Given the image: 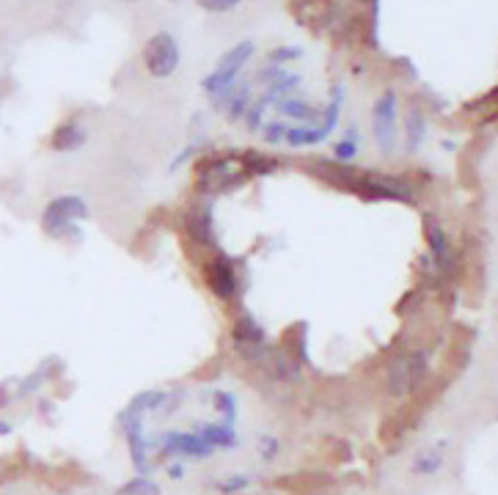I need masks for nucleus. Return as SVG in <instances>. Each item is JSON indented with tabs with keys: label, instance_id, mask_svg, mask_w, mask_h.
Masks as SVG:
<instances>
[{
	"label": "nucleus",
	"instance_id": "5",
	"mask_svg": "<svg viewBox=\"0 0 498 495\" xmlns=\"http://www.w3.org/2000/svg\"><path fill=\"white\" fill-rule=\"evenodd\" d=\"M198 193H221L226 182H243L245 171H235V160L229 157H201L193 168Z\"/></svg>",
	"mask_w": 498,
	"mask_h": 495
},
{
	"label": "nucleus",
	"instance_id": "15",
	"mask_svg": "<svg viewBox=\"0 0 498 495\" xmlns=\"http://www.w3.org/2000/svg\"><path fill=\"white\" fill-rule=\"evenodd\" d=\"M240 166L245 171V176H264L270 171H275V157H267V155H259V152H243L240 155Z\"/></svg>",
	"mask_w": 498,
	"mask_h": 495
},
{
	"label": "nucleus",
	"instance_id": "8",
	"mask_svg": "<svg viewBox=\"0 0 498 495\" xmlns=\"http://www.w3.org/2000/svg\"><path fill=\"white\" fill-rule=\"evenodd\" d=\"M254 55V44L251 42H240L237 47H232L224 58H221V63H218V69L212 72L206 81H204V89L209 91V94H224L229 86H232V81L237 78V72L245 66V61Z\"/></svg>",
	"mask_w": 498,
	"mask_h": 495
},
{
	"label": "nucleus",
	"instance_id": "4",
	"mask_svg": "<svg viewBox=\"0 0 498 495\" xmlns=\"http://www.w3.org/2000/svg\"><path fill=\"white\" fill-rule=\"evenodd\" d=\"M89 215V206L83 198L78 195H61V198H53L44 209L42 215V229L47 237H55L61 240L63 234H69V229H72L78 221H83Z\"/></svg>",
	"mask_w": 498,
	"mask_h": 495
},
{
	"label": "nucleus",
	"instance_id": "21",
	"mask_svg": "<svg viewBox=\"0 0 498 495\" xmlns=\"http://www.w3.org/2000/svg\"><path fill=\"white\" fill-rule=\"evenodd\" d=\"M23 473V468L14 460H0V484H6L12 479H17Z\"/></svg>",
	"mask_w": 498,
	"mask_h": 495
},
{
	"label": "nucleus",
	"instance_id": "13",
	"mask_svg": "<svg viewBox=\"0 0 498 495\" xmlns=\"http://www.w3.org/2000/svg\"><path fill=\"white\" fill-rule=\"evenodd\" d=\"M278 487H290V492H317L325 490L330 484V479L325 473H298V476H283L275 481Z\"/></svg>",
	"mask_w": 498,
	"mask_h": 495
},
{
	"label": "nucleus",
	"instance_id": "17",
	"mask_svg": "<svg viewBox=\"0 0 498 495\" xmlns=\"http://www.w3.org/2000/svg\"><path fill=\"white\" fill-rule=\"evenodd\" d=\"M333 155H336L339 163H350L355 155H359V132H355V127H350L347 135L333 147Z\"/></svg>",
	"mask_w": 498,
	"mask_h": 495
},
{
	"label": "nucleus",
	"instance_id": "3",
	"mask_svg": "<svg viewBox=\"0 0 498 495\" xmlns=\"http://www.w3.org/2000/svg\"><path fill=\"white\" fill-rule=\"evenodd\" d=\"M201 278L204 287L218 300H235L240 292V272L235 262L224 253H201Z\"/></svg>",
	"mask_w": 498,
	"mask_h": 495
},
{
	"label": "nucleus",
	"instance_id": "20",
	"mask_svg": "<svg viewBox=\"0 0 498 495\" xmlns=\"http://www.w3.org/2000/svg\"><path fill=\"white\" fill-rule=\"evenodd\" d=\"M204 438L209 443H218V446H232L235 443V435L226 430V427H206L204 430Z\"/></svg>",
	"mask_w": 498,
	"mask_h": 495
},
{
	"label": "nucleus",
	"instance_id": "7",
	"mask_svg": "<svg viewBox=\"0 0 498 495\" xmlns=\"http://www.w3.org/2000/svg\"><path fill=\"white\" fill-rule=\"evenodd\" d=\"M397 94L383 91L372 108V132H375V144L383 155H391L397 147Z\"/></svg>",
	"mask_w": 498,
	"mask_h": 495
},
{
	"label": "nucleus",
	"instance_id": "16",
	"mask_svg": "<svg viewBox=\"0 0 498 495\" xmlns=\"http://www.w3.org/2000/svg\"><path fill=\"white\" fill-rule=\"evenodd\" d=\"M405 132H407V149H418V147H421V140H424V132H426L424 113L410 110V113H407V119H405Z\"/></svg>",
	"mask_w": 498,
	"mask_h": 495
},
{
	"label": "nucleus",
	"instance_id": "18",
	"mask_svg": "<svg viewBox=\"0 0 498 495\" xmlns=\"http://www.w3.org/2000/svg\"><path fill=\"white\" fill-rule=\"evenodd\" d=\"M119 495H160V490H158V484L155 481H149V479H132V481H127L121 490H119Z\"/></svg>",
	"mask_w": 498,
	"mask_h": 495
},
{
	"label": "nucleus",
	"instance_id": "23",
	"mask_svg": "<svg viewBox=\"0 0 498 495\" xmlns=\"http://www.w3.org/2000/svg\"><path fill=\"white\" fill-rule=\"evenodd\" d=\"M248 484V479L245 476H237V479H229V481H224L221 487H224V492H235V490H243Z\"/></svg>",
	"mask_w": 498,
	"mask_h": 495
},
{
	"label": "nucleus",
	"instance_id": "10",
	"mask_svg": "<svg viewBox=\"0 0 498 495\" xmlns=\"http://www.w3.org/2000/svg\"><path fill=\"white\" fill-rule=\"evenodd\" d=\"M446 452H449V446L444 441L418 449L413 454V460H410V473L413 476H436V473H441L444 465H446Z\"/></svg>",
	"mask_w": 498,
	"mask_h": 495
},
{
	"label": "nucleus",
	"instance_id": "14",
	"mask_svg": "<svg viewBox=\"0 0 498 495\" xmlns=\"http://www.w3.org/2000/svg\"><path fill=\"white\" fill-rule=\"evenodd\" d=\"M232 338L240 344V347H259L264 341V330L248 317L243 314L235 325H232Z\"/></svg>",
	"mask_w": 498,
	"mask_h": 495
},
{
	"label": "nucleus",
	"instance_id": "2",
	"mask_svg": "<svg viewBox=\"0 0 498 495\" xmlns=\"http://www.w3.org/2000/svg\"><path fill=\"white\" fill-rule=\"evenodd\" d=\"M347 193H355L367 201H413V190L402 176H388V174H375V171H359L352 168L350 179L344 182Z\"/></svg>",
	"mask_w": 498,
	"mask_h": 495
},
{
	"label": "nucleus",
	"instance_id": "12",
	"mask_svg": "<svg viewBox=\"0 0 498 495\" xmlns=\"http://www.w3.org/2000/svg\"><path fill=\"white\" fill-rule=\"evenodd\" d=\"M463 113H465L474 124L495 121V119H498V89H495V91L482 94V97H479V100H474V102H468Z\"/></svg>",
	"mask_w": 498,
	"mask_h": 495
},
{
	"label": "nucleus",
	"instance_id": "11",
	"mask_svg": "<svg viewBox=\"0 0 498 495\" xmlns=\"http://www.w3.org/2000/svg\"><path fill=\"white\" fill-rule=\"evenodd\" d=\"M86 144V129L75 121H63L50 135V149L55 152H75Z\"/></svg>",
	"mask_w": 498,
	"mask_h": 495
},
{
	"label": "nucleus",
	"instance_id": "24",
	"mask_svg": "<svg viewBox=\"0 0 498 495\" xmlns=\"http://www.w3.org/2000/svg\"><path fill=\"white\" fill-rule=\"evenodd\" d=\"M359 4H364V6H372V9H375V6L380 4V0H359Z\"/></svg>",
	"mask_w": 498,
	"mask_h": 495
},
{
	"label": "nucleus",
	"instance_id": "6",
	"mask_svg": "<svg viewBox=\"0 0 498 495\" xmlns=\"http://www.w3.org/2000/svg\"><path fill=\"white\" fill-rule=\"evenodd\" d=\"M144 63H147V72L152 78H171L179 66V44L168 31L155 33L147 44H144Z\"/></svg>",
	"mask_w": 498,
	"mask_h": 495
},
{
	"label": "nucleus",
	"instance_id": "9",
	"mask_svg": "<svg viewBox=\"0 0 498 495\" xmlns=\"http://www.w3.org/2000/svg\"><path fill=\"white\" fill-rule=\"evenodd\" d=\"M424 243H426V248H430V256L436 259V264H438L444 272H449V270L455 267V253H452L449 237H446L441 221L433 218V215L424 218Z\"/></svg>",
	"mask_w": 498,
	"mask_h": 495
},
{
	"label": "nucleus",
	"instance_id": "25",
	"mask_svg": "<svg viewBox=\"0 0 498 495\" xmlns=\"http://www.w3.org/2000/svg\"><path fill=\"white\" fill-rule=\"evenodd\" d=\"M9 433H12V430H9V427H4V421H0V435H9Z\"/></svg>",
	"mask_w": 498,
	"mask_h": 495
},
{
	"label": "nucleus",
	"instance_id": "1",
	"mask_svg": "<svg viewBox=\"0 0 498 495\" xmlns=\"http://www.w3.org/2000/svg\"><path fill=\"white\" fill-rule=\"evenodd\" d=\"M430 375V358L424 349H410L397 356L386 369V391L397 399L416 394Z\"/></svg>",
	"mask_w": 498,
	"mask_h": 495
},
{
	"label": "nucleus",
	"instance_id": "26",
	"mask_svg": "<svg viewBox=\"0 0 498 495\" xmlns=\"http://www.w3.org/2000/svg\"><path fill=\"white\" fill-rule=\"evenodd\" d=\"M127 4H132V0H127Z\"/></svg>",
	"mask_w": 498,
	"mask_h": 495
},
{
	"label": "nucleus",
	"instance_id": "19",
	"mask_svg": "<svg viewBox=\"0 0 498 495\" xmlns=\"http://www.w3.org/2000/svg\"><path fill=\"white\" fill-rule=\"evenodd\" d=\"M240 4H243V0H196V6L204 9V12H209V14H229Z\"/></svg>",
	"mask_w": 498,
	"mask_h": 495
},
{
	"label": "nucleus",
	"instance_id": "22",
	"mask_svg": "<svg viewBox=\"0 0 498 495\" xmlns=\"http://www.w3.org/2000/svg\"><path fill=\"white\" fill-rule=\"evenodd\" d=\"M283 110H287V113H295L298 119H311V110H309L306 105H301V102H287V105H283Z\"/></svg>",
	"mask_w": 498,
	"mask_h": 495
}]
</instances>
